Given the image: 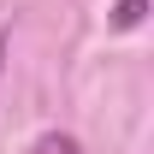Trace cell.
I'll return each mask as SVG.
<instances>
[{
	"mask_svg": "<svg viewBox=\"0 0 154 154\" xmlns=\"http://www.w3.org/2000/svg\"><path fill=\"white\" fill-rule=\"evenodd\" d=\"M30 154H83V142H77V136H65V131H48V136H36V142H30Z\"/></svg>",
	"mask_w": 154,
	"mask_h": 154,
	"instance_id": "cell-1",
	"label": "cell"
},
{
	"mask_svg": "<svg viewBox=\"0 0 154 154\" xmlns=\"http://www.w3.org/2000/svg\"><path fill=\"white\" fill-rule=\"evenodd\" d=\"M0 71H6V42H0Z\"/></svg>",
	"mask_w": 154,
	"mask_h": 154,
	"instance_id": "cell-3",
	"label": "cell"
},
{
	"mask_svg": "<svg viewBox=\"0 0 154 154\" xmlns=\"http://www.w3.org/2000/svg\"><path fill=\"white\" fill-rule=\"evenodd\" d=\"M142 18H148V0H119L113 6V30H136Z\"/></svg>",
	"mask_w": 154,
	"mask_h": 154,
	"instance_id": "cell-2",
	"label": "cell"
}]
</instances>
